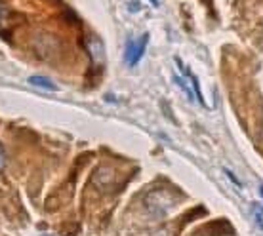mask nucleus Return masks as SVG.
<instances>
[{"label":"nucleus","mask_w":263,"mask_h":236,"mask_svg":"<svg viewBox=\"0 0 263 236\" xmlns=\"http://www.w3.org/2000/svg\"><path fill=\"white\" fill-rule=\"evenodd\" d=\"M147 42H149V36H147V34L139 36L138 40H130V42H128V46H126V53H124L126 65H128V67L138 65L139 59L143 57L145 48H147Z\"/></svg>","instance_id":"1"},{"label":"nucleus","mask_w":263,"mask_h":236,"mask_svg":"<svg viewBox=\"0 0 263 236\" xmlns=\"http://www.w3.org/2000/svg\"><path fill=\"white\" fill-rule=\"evenodd\" d=\"M252 219H254V225L263 232V206L261 204H252Z\"/></svg>","instance_id":"2"},{"label":"nucleus","mask_w":263,"mask_h":236,"mask_svg":"<svg viewBox=\"0 0 263 236\" xmlns=\"http://www.w3.org/2000/svg\"><path fill=\"white\" fill-rule=\"evenodd\" d=\"M88 48H90V52H92V57L99 63V61L103 59V48H101V42H99L98 38H93Z\"/></svg>","instance_id":"3"},{"label":"nucleus","mask_w":263,"mask_h":236,"mask_svg":"<svg viewBox=\"0 0 263 236\" xmlns=\"http://www.w3.org/2000/svg\"><path fill=\"white\" fill-rule=\"evenodd\" d=\"M33 86H40V88H46V90H55V84H53L52 80L44 78V76H33V78L29 80Z\"/></svg>","instance_id":"4"},{"label":"nucleus","mask_w":263,"mask_h":236,"mask_svg":"<svg viewBox=\"0 0 263 236\" xmlns=\"http://www.w3.org/2000/svg\"><path fill=\"white\" fill-rule=\"evenodd\" d=\"M6 19H8V12H6V8L0 4V31L6 27Z\"/></svg>","instance_id":"5"},{"label":"nucleus","mask_w":263,"mask_h":236,"mask_svg":"<svg viewBox=\"0 0 263 236\" xmlns=\"http://www.w3.org/2000/svg\"><path fill=\"white\" fill-rule=\"evenodd\" d=\"M4 168V152H2V147H0V170Z\"/></svg>","instance_id":"6"},{"label":"nucleus","mask_w":263,"mask_h":236,"mask_svg":"<svg viewBox=\"0 0 263 236\" xmlns=\"http://www.w3.org/2000/svg\"><path fill=\"white\" fill-rule=\"evenodd\" d=\"M259 192H261V196H263V185H261V189H259Z\"/></svg>","instance_id":"7"},{"label":"nucleus","mask_w":263,"mask_h":236,"mask_svg":"<svg viewBox=\"0 0 263 236\" xmlns=\"http://www.w3.org/2000/svg\"><path fill=\"white\" fill-rule=\"evenodd\" d=\"M151 2H153V4H155V6H157V0H151Z\"/></svg>","instance_id":"8"}]
</instances>
